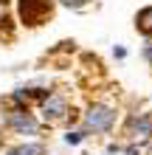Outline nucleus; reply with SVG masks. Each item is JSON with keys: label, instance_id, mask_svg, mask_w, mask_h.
Instances as JSON below:
<instances>
[{"label": "nucleus", "instance_id": "nucleus-7", "mask_svg": "<svg viewBox=\"0 0 152 155\" xmlns=\"http://www.w3.org/2000/svg\"><path fill=\"white\" fill-rule=\"evenodd\" d=\"M14 150L20 155H48V147L42 141H34V138H25V144H17Z\"/></svg>", "mask_w": 152, "mask_h": 155}, {"label": "nucleus", "instance_id": "nucleus-8", "mask_svg": "<svg viewBox=\"0 0 152 155\" xmlns=\"http://www.w3.org/2000/svg\"><path fill=\"white\" fill-rule=\"evenodd\" d=\"M85 138H87V133L82 130V127H68V133L62 135V141H65L68 147H79Z\"/></svg>", "mask_w": 152, "mask_h": 155}, {"label": "nucleus", "instance_id": "nucleus-14", "mask_svg": "<svg viewBox=\"0 0 152 155\" xmlns=\"http://www.w3.org/2000/svg\"><path fill=\"white\" fill-rule=\"evenodd\" d=\"M8 17H6V6H0V23H6Z\"/></svg>", "mask_w": 152, "mask_h": 155}, {"label": "nucleus", "instance_id": "nucleus-9", "mask_svg": "<svg viewBox=\"0 0 152 155\" xmlns=\"http://www.w3.org/2000/svg\"><path fill=\"white\" fill-rule=\"evenodd\" d=\"M90 3V0H59V6H65V8H73V12H82V8Z\"/></svg>", "mask_w": 152, "mask_h": 155}, {"label": "nucleus", "instance_id": "nucleus-4", "mask_svg": "<svg viewBox=\"0 0 152 155\" xmlns=\"http://www.w3.org/2000/svg\"><path fill=\"white\" fill-rule=\"evenodd\" d=\"M124 133L132 144H141L147 147L152 141V110H144V113H130L124 118Z\"/></svg>", "mask_w": 152, "mask_h": 155}, {"label": "nucleus", "instance_id": "nucleus-13", "mask_svg": "<svg viewBox=\"0 0 152 155\" xmlns=\"http://www.w3.org/2000/svg\"><path fill=\"white\" fill-rule=\"evenodd\" d=\"M113 152H121V144H107V155H113Z\"/></svg>", "mask_w": 152, "mask_h": 155}, {"label": "nucleus", "instance_id": "nucleus-16", "mask_svg": "<svg viewBox=\"0 0 152 155\" xmlns=\"http://www.w3.org/2000/svg\"><path fill=\"white\" fill-rule=\"evenodd\" d=\"M147 147H149V152H147V155H152V141H149V144H147Z\"/></svg>", "mask_w": 152, "mask_h": 155}, {"label": "nucleus", "instance_id": "nucleus-12", "mask_svg": "<svg viewBox=\"0 0 152 155\" xmlns=\"http://www.w3.org/2000/svg\"><path fill=\"white\" fill-rule=\"evenodd\" d=\"M113 57L115 59H127V48H124V45H115V48H113Z\"/></svg>", "mask_w": 152, "mask_h": 155}, {"label": "nucleus", "instance_id": "nucleus-11", "mask_svg": "<svg viewBox=\"0 0 152 155\" xmlns=\"http://www.w3.org/2000/svg\"><path fill=\"white\" fill-rule=\"evenodd\" d=\"M141 54H144V59L149 62V68H152V40L144 42V51H141Z\"/></svg>", "mask_w": 152, "mask_h": 155}, {"label": "nucleus", "instance_id": "nucleus-2", "mask_svg": "<svg viewBox=\"0 0 152 155\" xmlns=\"http://www.w3.org/2000/svg\"><path fill=\"white\" fill-rule=\"evenodd\" d=\"M3 127H6L11 135H20V138H37L45 124H42L40 118L28 110V107L11 104V107H8V113L3 116Z\"/></svg>", "mask_w": 152, "mask_h": 155}, {"label": "nucleus", "instance_id": "nucleus-6", "mask_svg": "<svg viewBox=\"0 0 152 155\" xmlns=\"http://www.w3.org/2000/svg\"><path fill=\"white\" fill-rule=\"evenodd\" d=\"M135 31L144 34L147 40H152V6H144L135 14Z\"/></svg>", "mask_w": 152, "mask_h": 155}, {"label": "nucleus", "instance_id": "nucleus-19", "mask_svg": "<svg viewBox=\"0 0 152 155\" xmlns=\"http://www.w3.org/2000/svg\"><path fill=\"white\" fill-rule=\"evenodd\" d=\"M104 155H107V152H104Z\"/></svg>", "mask_w": 152, "mask_h": 155}, {"label": "nucleus", "instance_id": "nucleus-3", "mask_svg": "<svg viewBox=\"0 0 152 155\" xmlns=\"http://www.w3.org/2000/svg\"><path fill=\"white\" fill-rule=\"evenodd\" d=\"M70 116V102L65 93L59 90H48L45 99H40V121L45 127H53V124H65V118Z\"/></svg>", "mask_w": 152, "mask_h": 155}, {"label": "nucleus", "instance_id": "nucleus-1", "mask_svg": "<svg viewBox=\"0 0 152 155\" xmlns=\"http://www.w3.org/2000/svg\"><path fill=\"white\" fill-rule=\"evenodd\" d=\"M115 124H118V110H115L113 104H107V102H90L85 107V113H82V130L87 135L113 133Z\"/></svg>", "mask_w": 152, "mask_h": 155}, {"label": "nucleus", "instance_id": "nucleus-17", "mask_svg": "<svg viewBox=\"0 0 152 155\" xmlns=\"http://www.w3.org/2000/svg\"><path fill=\"white\" fill-rule=\"evenodd\" d=\"M6 3H8V0H0V6H6Z\"/></svg>", "mask_w": 152, "mask_h": 155}, {"label": "nucleus", "instance_id": "nucleus-10", "mask_svg": "<svg viewBox=\"0 0 152 155\" xmlns=\"http://www.w3.org/2000/svg\"><path fill=\"white\" fill-rule=\"evenodd\" d=\"M121 150L127 152V155H144V147H141V144H132V141L127 144V147H121Z\"/></svg>", "mask_w": 152, "mask_h": 155}, {"label": "nucleus", "instance_id": "nucleus-5", "mask_svg": "<svg viewBox=\"0 0 152 155\" xmlns=\"http://www.w3.org/2000/svg\"><path fill=\"white\" fill-rule=\"evenodd\" d=\"M20 6V20L28 28H37L53 14V0H17Z\"/></svg>", "mask_w": 152, "mask_h": 155}, {"label": "nucleus", "instance_id": "nucleus-18", "mask_svg": "<svg viewBox=\"0 0 152 155\" xmlns=\"http://www.w3.org/2000/svg\"><path fill=\"white\" fill-rule=\"evenodd\" d=\"M90 3H93V0H90Z\"/></svg>", "mask_w": 152, "mask_h": 155}, {"label": "nucleus", "instance_id": "nucleus-15", "mask_svg": "<svg viewBox=\"0 0 152 155\" xmlns=\"http://www.w3.org/2000/svg\"><path fill=\"white\" fill-rule=\"evenodd\" d=\"M3 155H20V152H17V150H14V147H11V150H6V152H3Z\"/></svg>", "mask_w": 152, "mask_h": 155}]
</instances>
